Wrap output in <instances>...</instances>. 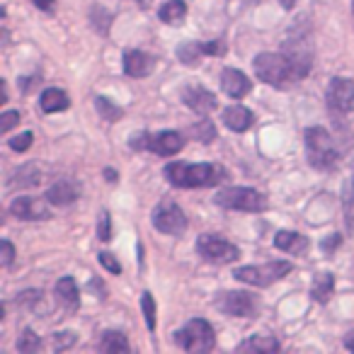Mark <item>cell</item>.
Wrapping results in <instances>:
<instances>
[{
    "label": "cell",
    "mask_w": 354,
    "mask_h": 354,
    "mask_svg": "<svg viewBox=\"0 0 354 354\" xmlns=\"http://www.w3.org/2000/svg\"><path fill=\"white\" fill-rule=\"evenodd\" d=\"M162 172H165L167 183L183 189L214 187L221 180H226V170L214 162H170Z\"/></svg>",
    "instance_id": "1"
},
{
    "label": "cell",
    "mask_w": 354,
    "mask_h": 354,
    "mask_svg": "<svg viewBox=\"0 0 354 354\" xmlns=\"http://www.w3.org/2000/svg\"><path fill=\"white\" fill-rule=\"evenodd\" d=\"M252 68H255V75L262 80V83L272 85V88H279V90L289 88L291 83L299 80L294 64H291L286 54L262 51V54H257L255 61H252Z\"/></svg>",
    "instance_id": "2"
},
{
    "label": "cell",
    "mask_w": 354,
    "mask_h": 354,
    "mask_svg": "<svg viewBox=\"0 0 354 354\" xmlns=\"http://www.w3.org/2000/svg\"><path fill=\"white\" fill-rule=\"evenodd\" d=\"M306 156H308V162L315 170H333L337 165L339 153L328 129L323 127L306 129Z\"/></svg>",
    "instance_id": "3"
},
{
    "label": "cell",
    "mask_w": 354,
    "mask_h": 354,
    "mask_svg": "<svg viewBox=\"0 0 354 354\" xmlns=\"http://www.w3.org/2000/svg\"><path fill=\"white\" fill-rule=\"evenodd\" d=\"M214 202L223 209H231V212H248V214L267 212V207H270L265 194L250 187H223L216 192Z\"/></svg>",
    "instance_id": "4"
},
{
    "label": "cell",
    "mask_w": 354,
    "mask_h": 354,
    "mask_svg": "<svg viewBox=\"0 0 354 354\" xmlns=\"http://www.w3.org/2000/svg\"><path fill=\"white\" fill-rule=\"evenodd\" d=\"M175 344L185 352H209L216 344V333H214L212 323L204 318H194L185 325L183 330H177L172 335Z\"/></svg>",
    "instance_id": "5"
},
{
    "label": "cell",
    "mask_w": 354,
    "mask_h": 354,
    "mask_svg": "<svg viewBox=\"0 0 354 354\" xmlns=\"http://www.w3.org/2000/svg\"><path fill=\"white\" fill-rule=\"evenodd\" d=\"M291 272V262L286 260H272V262H265V265H248V267H238L233 270V277L243 284H250V286H265L274 284L279 281L281 277H286Z\"/></svg>",
    "instance_id": "6"
},
{
    "label": "cell",
    "mask_w": 354,
    "mask_h": 354,
    "mask_svg": "<svg viewBox=\"0 0 354 354\" xmlns=\"http://www.w3.org/2000/svg\"><path fill=\"white\" fill-rule=\"evenodd\" d=\"M153 226L156 231L165 233V236H183L187 231V216L180 209V204H175L172 199H162L153 212Z\"/></svg>",
    "instance_id": "7"
},
{
    "label": "cell",
    "mask_w": 354,
    "mask_h": 354,
    "mask_svg": "<svg viewBox=\"0 0 354 354\" xmlns=\"http://www.w3.org/2000/svg\"><path fill=\"white\" fill-rule=\"evenodd\" d=\"M214 306L223 315H233V318H255L257 310H260L257 299L248 291H223V294L216 296Z\"/></svg>",
    "instance_id": "8"
},
{
    "label": "cell",
    "mask_w": 354,
    "mask_h": 354,
    "mask_svg": "<svg viewBox=\"0 0 354 354\" xmlns=\"http://www.w3.org/2000/svg\"><path fill=\"white\" fill-rule=\"evenodd\" d=\"M197 252L204 257L207 262L214 265H228V262H236L241 257V248L228 243L221 236H199L197 241Z\"/></svg>",
    "instance_id": "9"
},
{
    "label": "cell",
    "mask_w": 354,
    "mask_h": 354,
    "mask_svg": "<svg viewBox=\"0 0 354 354\" xmlns=\"http://www.w3.org/2000/svg\"><path fill=\"white\" fill-rule=\"evenodd\" d=\"M284 54L289 56V61L294 64V68H296V75H299V80L301 78H306L308 75V71H310V61H313V49H310V44H308V37L306 35H291V39L284 44Z\"/></svg>",
    "instance_id": "10"
},
{
    "label": "cell",
    "mask_w": 354,
    "mask_h": 354,
    "mask_svg": "<svg viewBox=\"0 0 354 354\" xmlns=\"http://www.w3.org/2000/svg\"><path fill=\"white\" fill-rule=\"evenodd\" d=\"M328 107L337 114L354 112V80L333 78L328 88Z\"/></svg>",
    "instance_id": "11"
},
{
    "label": "cell",
    "mask_w": 354,
    "mask_h": 354,
    "mask_svg": "<svg viewBox=\"0 0 354 354\" xmlns=\"http://www.w3.org/2000/svg\"><path fill=\"white\" fill-rule=\"evenodd\" d=\"M49 199H37V197H17L10 204V214L20 221H46L51 218Z\"/></svg>",
    "instance_id": "12"
},
{
    "label": "cell",
    "mask_w": 354,
    "mask_h": 354,
    "mask_svg": "<svg viewBox=\"0 0 354 354\" xmlns=\"http://www.w3.org/2000/svg\"><path fill=\"white\" fill-rule=\"evenodd\" d=\"M183 102L197 114L214 112V109H216V104H218L216 95H214L212 90L202 88V85H187V88L183 90Z\"/></svg>",
    "instance_id": "13"
},
{
    "label": "cell",
    "mask_w": 354,
    "mask_h": 354,
    "mask_svg": "<svg viewBox=\"0 0 354 354\" xmlns=\"http://www.w3.org/2000/svg\"><path fill=\"white\" fill-rule=\"evenodd\" d=\"M156 71V59L141 49H129L124 54V73L129 78H148Z\"/></svg>",
    "instance_id": "14"
},
{
    "label": "cell",
    "mask_w": 354,
    "mask_h": 354,
    "mask_svg": "<svg viewBox=\"0 0 354 354\" xmlns=\"http://www.w3.org/2000/svg\"><path fill=\"white\" fill-rule=\"evenodd\" d=\"M183 148H185V136L180 131H160L148 138V151H153L156 156H162V158L175 156V153H180Z\"/></svg>",
    "instance_id": "15"
},
{
    "label": "cell",
    "mask_w": 354,
    "mask_h": 354,
    "mask_svg": "<svg viewBox=\"0 0 354 354\" xmlns=\"http://www.w3.org/2000/svg\"><path fill=\"white\" fill-rule=\"evenodd\" d=\"M221 88L223 93L228 95L231 100H243L248 93L252 90V83L243 71L238 68H223L221 73Z\"/></svg>",
    "instance_id": "16"
},
{
    "label": "cell",
    "mask_w": 354,
    "mask_h": 354,
    "mask_svg": "<svg viewBox=\"0 0 354 354\" xmlns=\"http://www.w3.org/2000/svg\"><path fill=\"white\" fill-rule=\"evenodd\" d=\"M80 197V185L73 183V180H59L56 185H51L49 192H46V199H49L54 207H68L75 199Z\"/></svg>",
    "instance_id": "17"
},
{
    "label": "cell",
    "mask_w": 354,
    "mask_h": 354,
    "mask_svg": "<svg viewBox=\"0 0 354 354\" xmlns=\"http://www.w3.org/2000/svg\"><path fill=\"white\" fill-rule=\"evenodd\" d=\"M223 122H226V127L231 129V131L243 133L252 127L255 117H252L250 109L243 107V104H231L228 109H223Z\"/></svg>",
    "instance_id": "18"
},
{
    "label": "cell",
    "mask_w": 354,
    "mask_h": 354,
    "mask_svg": "<svg viewBox=\"0 0 354 354\" xmlns=\"http://www.w3.org/2000/svg\"><path fill=\"white\" fill-rule=\"evenodd\" d=\"M274 245L281 252H289V255H304L308 250V238L296 231H279L274 236Z\"/></svg>",
    "instance_id": "19"
},
{
    "label": "cell",
    "mask_w": 354,
    "mask_h": 354,
    "mask_svg": "<svg viewBox=\"0 0 354 354\" xmlns=\"http://www.w3.org/2000/svg\"><path fill=\"white\" fill-rule=\"evenodd\" d=\"M56 299L68 310L80 308V294H78V286H75L73 277H61V279L56 281Z\"/></svg>",
    "instance_id": "20"
},
{
    "label": "cell",
    "mask_w": 354,
    "mask_h": 354,
    "mask_svg": "<svg viewBox=\"0 0 354 354\" xmlns=\"http://www.w3.org/2000/svg\"><path fill=\"white\" fill-rule=\"evenodd\" d=\"M39 107H41V112H46V114H56V112H64V109H68L71 100H68V95H66L64 90L46 88L44 93H41V97H39Z\"/></svg>",
    "instance_id": "21"
},
{
    "label": "cell",
    "mask_w": 354,
    "mask_h": 354,
    "mask_svg": "<svg viewBox=\"0 0 354 354\" xmlns=\"http://www.w3.org/2000/svg\"><path fill=\"white\" fill-rule=\"evenodd\" d=\"M202 56H209L207 41H185V44H180V49H177V59L183 61L185 66H189V68H197Z\"/></svg>",
    "instance_id": "22"
},
{
    "label": "cell",
    "mask_w": 354,
    "mask_h": 354,
    "mask_svg": "<svg viewBox=\"0 0 354 354\" xmlns=\"http://www.w3.org/2000/svg\"><path fill=\"white\" fill-rule=\"evenodd\" d=\"M100 352L104 354H127L129 352V339L124 333H117V330H107V333L102 335V339H100L97 344Z\"/></svg>",
    "instance_id": "23"
},
{
    "label": "cell",
    "mask_w": 354,
    "mask_h": 354,
    "mask_svg": "<svg viewBox=\"0 0 354 354\" xmlns=\"http://www.w3.org/2000/svg\"><path fill=\"white\" fill-rule=\"evenodd\" d=\"M39 177H41L39 167H37L35 162H27V165H22L20 170H15L10 175V187H20V189L35 187V185L39 183Z\"/></svg>",
    "instance_id": "24"
},
{
    "label": "cell",
    "mask_w": 354,
    "mask_h": 354,
    "mask_svg": "<svg viewBox=\"0 0 354 354\" xmlns=\"http://www.w3.org/2000/svg\"><path fill=\"white\" fill-rule=\"evenodd\" d=\"M333 291H335V274H330V272L318 274L313 279V284H310V296H313L318 304H328Z\"/></svg>",
    "instance_id": "25"
},
{
    "label": "cell",
    "mask_w": 354,
    "mask_h": 354,
    "mask_svg": "<svg viewBox=\"0 0 354 354\" xmlns=\"http://www.w3.org/2000/svg\"><path fill=\"white\" fill-rule=\"evenodd\" d=\"M160 20L167 22V25H180V22L185 20V15H187V3L185 0H170V3H165V6L160 8Z\"/></svg>",
    "instance_id": "26"
},
{
    "label": "cell",
    "mask_w": 354,
    "mask_h": 354,
    "mask_svg": "<svg viewBox=\"0 0 354 354\" xmlns=\"http://www.w3.org/2000/svg\"><path fill=\"white\" fill-rule=\"evenodd\" d=\"M238 349H252V352L270 354V352H279V342H277L272 335H255V337H250L248 342H243Z\"/></svg>",
    "instance_id": "27"
},
{
    "label": "cell",
    "mask_w": 354,
    "mask_h": 354,
    "mask_svg": "<svg viewBox=\"0 0 354 354\" xmlns=\"http://www.w3.org/2000/svg\"><path fill=\"white\" fill-rule=\"evenodd\" d=\"M342 212H344V223L354 233V177H349L342 189Z\"/></svg>",
    "instance_id": "28"
},
{
    "label": "cell",
    "mask_w": 354,
    "mask_h": 354,
    "mask_svg": "<svg viewBox=\"0 0 354 354\" xmlns=\"http://www.w3.org/2000/svg\"><path fill=\"white\" fill-rule=\"evenodd\" d=\"M95 109H97L100 119H102V122H107V124L122 119V114H124V109L117 107L114 102H109L107 97H95Z\"/></svg>",
    "instance_id": "29"
},
{
    "label": "cell",
    "mask_w": 354,
    "mask_h": 354,
    "mask_svg": "<svg viewBox=\"0 0 354 354\" xmlns=\"http://www.w3.org/2000/svg\"><path fill=\"white\" fill-rule=\"evenodd\" d=\"M39 347H41L39 335L30 328L22 330V335L17 337V349H20L22 354H35V352H39Z\"/></svg>",
    "instance_id": "30"
},
{
    "label": "cell",
    "mask_w": 354,
    "mask_h": 354,
    "mask_svg": "<svg viewBox=\"0 0 354 354\" xmlns=\"http://www.w3.org/2000/svg\"><path fill=\"white\" fill-rule=\"evenodd\" d=\"M189 133H192L197 141L212 143L214 138H216V127H214V122H209V119H202V122H197L192 129H189Z\"/></svg>",
    "instance_id": "31"
},
{
    "label": "cell",
    "mask_w": 354,
    "mask_h": 354,
    "mask_svg": "<svg viewBox=\"0 0 354 354\" xmlns=\"http://www.w3.org/2000/svg\"><path fill=\"white\" fill-rule=\"evenodd\" d=\"M141 308H143V318H146L148 330H156V301H153V296L148 294V291L141 296Z\"/></svg>",
    "instance_id": "32"
},
{
    "label": "cell",
    "mask_w": 354,
    "mask_h": 354,
    "mask_svg": "<svg viewBox=\"0 0 354 354\" xmlns=\"http://www.w3.org/2000/svg\"><path fill=\"white\" fill-rule=\"evenodd\" d=\"M97 238L102 243L112 241V218H109L107 212H102V214H100V218H97Z\"/></svg>",
    "instance_id": "33"
},
{
    "label": "cell",
    "mask_w": 354,
    "mask_h": 354,
    "mask_svg": "<svg viewBox=\"0 0 354 354\" xmlns=\"http://www.w3.org/2000/svg\"><path fill=\"white\" fill-rule=\"evenodd\" d=\"M51 344H54V349H68L71 344H75V333H71V330H66V333H54V337H51Z\"/></svg>",
    "instance_id": "34"
},
{
    "label": "cell",
    "mask_w": 354,
    "mask_h": 354,
    "mask_svg": "<svg viewBox=\"0 0 354 354\" xmlns=\"http://www.w3.org/2000/svg\"><path fill=\"white\" fill-rule=\"evenodd\" d=\"M41 304V291H22V294H17V306H22V308H30V306H37Z\"/></svg>",
    "instance_id": "35"
},
{
    "label": "cell",
    "mask_w": 354,
    "mask_h": 354,
    "mask_svg": "<svg viewBox=\"0 0 354 354\" xmlns=\"http://www.w3.org/2000/svg\"><path fill=\"white\" fill-rule=\"evenodd\" d=\"M32 141H35L32 131H25V133H20V136L10 138V148H12V151H17V153H25L27 148L32 146Z\"/></svg>",
    "instance_id": "36"
},
{
    "label": "cell",
    "mask_w": 354,
    "mask_h": 354,
    "mask_svg": "<svg viewBox=\"0 0 354 354\" xmlns=\"http://www.w3.org/2000/svg\"><path fill=\"white\" fill-rule=\"evenodd\" d=\"M17 122H20V112H15V109L3 112V117H0V133H8Z\"/></svg>",
    "instance_id": "37"
},
{
    "label": "cell",
    "mask_w": 354,
    "mask_h": 354,
    "mask_svg": "<svg viewBox=\"0 0 354 354\" xmlns=\"http://www.w3.org/2000/svg\"><path fill=\"white\" fill-rule=\"evenodd\" d=\"M97 257H100V265H102L107 272H112V274H122V265H119L114 255H109V252H100Z\"/></svg>",
    "instance_id": "38"
},
{
    "label": "cell",
    "mask_w": 354,
    "mask_h": 354,
    "mask_svg": "<svg viewBox=\"0 0 354 354\" xmlns=\"http://www.w3.org/2000/svg\"><path fill=\"white\" fill-rule=\"evenodd\" d=\"M0 248H3V255H0L3 260H0V262H3V267H10L12 260H15V245H12V243L6 238V241L0 243Z\"/></svg>",
    "instance_id": "39"
},
{
    "label": "cell",
    "mask_w": 354,
    "mask_h": 354,
    "mask_svg": "<svg viewBox=\"0 0 354 354\" xmlns=\"http://www.w3.org/2000/svg\"><path fill=\"white\" fill-rule=\"evenodd\" d=\"M339 243H342L339 233H333V236H328V238H323V241H320V250H323V252H335Z\"/></svg>",
    "instance_id": "40"
},
{
    "label": "cell",
    "mask_w": 354,
    "mask_h": 354,
    "mask_svg": "<svg viewBox=\"0 0 354 354\" xmlns=\"http://www.w3.org/2000/svg\"><path fill=\"white\" fill-rule=\"evenodd\" d=\"M148 133L146 131H141V133H133L131 136V143H129V146L131 148H136V151H141V148H148Z\"/></svg>",
    "instance_id": "41"
},
{
    "label": "cell",
    "mask_w": 354,
    "mask_h": 354,
    "mask_svg": "<svg viewBox=\"0 0 354 354\" xmlns=\"http://www.w3.org/2000/svg\"><path fill=\"white\" fill-rule=\"evenodd\" d=\"M39 10H51V6H54V0H32Z\"/></svg>",
    "instance_id": "42"
},
{
    "label": "cell",
    "mask_w": 354,
    "mask_h": 354,
    "mask_svg": "<svg viewBox=\"0 0 354 354\" xmlns=\"http://www.w3.org/2000/svg\"><path fill=\"white\" fill-rule=\"evenodd\" d=\"M344 347H347L349 352H354V330L352 333H347V337H344Z\"/></svg>",
    "instance_id": "43"
},
{
    "label": "cell",
    "mask_w": 354,
    "mask_h": 354,
    "mask_svg": "<svg viewBox=\"0 0 354 354\" xmlns=\"http://www.w3.org/2000/svg\"><path fill=\"white\" fill-rule=\"evenodd\" d=\"M104 177H107V183H117V172L112 170V167H107V170H104Z\"/></svg>",
    "instance_id": "44"
},
{
    "label": "cell",
    "mask_w": 354,
    "mask_h": 354,
    "mask_svg": "<svg viewBox=\"0 0 354 354\" xmlns=\"http://www.w3.org/2000/svg\"><path fill=\"white\" fill-rule=\"evenodd\" d=\"M279 6L284 8V10H291V8L296 6V0H279Z\"/></svg>",
    "instance_id": "45"
},
{
    "label": "cell",
    "mask_w": 354,
    "mask_h": 354,
    "mask_svg": "<svg viewBox=\"0 0 354 354\" xmlns=\"http://www.w3.org/2000/svg\"><path fill=\"white\" fill-rule=\"evenodd\" d=\"M352 15H354V0H352Z\"/></svg>",
    "instance_id": "46"
}]
</instances>
